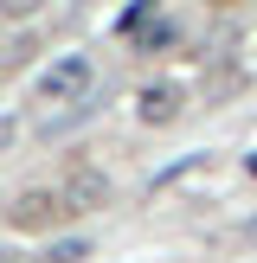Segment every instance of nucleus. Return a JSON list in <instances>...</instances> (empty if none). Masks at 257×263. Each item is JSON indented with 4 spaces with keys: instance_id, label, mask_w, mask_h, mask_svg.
I'll return each mask as SVG.
<instances>
[{
    "instance_id": "10",
    "label": "nucleus",
    "mask_w": 257,
    "mask_h": 263,
    "mask_svg": "<svg viewBox=\"0 0 257 263\" xmlns=\"http://www.w3.org/2000/svg\"><path fill=\"white\" fill-rule=\"evenodd\" d=\"M251 174H257V154H251Z\"/></svg>"
},
{
    "instance_id": "7",
    "label": "nucleus",
    "mask_w": 257,
    "mask_h": 263,
    "mask_svg": "<svg viewBox=\"0 0 257 263\" xmlns=\"http://www.w3.org/2000/svg\"><path fill=\"white\" fill-rule=\"evenodd\" d=\"M13 135H20V122H13V116H0V148H7Z\"/></svg>"
},
{
    "instance_id": "6",
    "label": "nucleus",
    "mask_w": 257,
    "mask_h": 263,
    "mask_svg": "<svg viewBox=\"0 0 257 263\" xmlns=\"http://www.w3.org/2000/svg\"><path fill=\"white\" fill-rule=\"evenodd\" d=\"M45 0H0V13H13V20H26V13H39Z\"/></svg>"
},
{
    "instance_id": "5",
    "label": "nucleus",
    "mask_w": 257,
    "mask_h": 263,
    "mask_svg": "<svg viewBox=\"0 0 257 263\" xmlns=\"http://www.w3.org/2000/svg\"><path fill=\"white\" fill-rule=\"evenodd\" d=\"M90 257V244L84 238H64V244H51V263H84Z\"/></svg>"
},
{
    "instance_id": "9",
    "label": "nucleus",
    "mask_w": 257,
    "mask_h": 263,
    "mask_svg": "<svg viewBox=\"0 0 257 263\" xmlns=\"http://www.w3.org/2000/svg\"><path fill=\"white\" fill-rule=\"evenodd\" d=\"M0 263H20V257H13V251H0Z\"/></svg>"
},
{
    "instance_id": "8",
    "label": "nucleus",
    "mask_w": 257,
    "mask_h": 263,
    "mask_svg": "<svg viewBox=\"0 0 257 263\" xmlns=\"http://www.w3.org/2000/svg\"><path fill=\"white\" fill-rule=\"evenodd\" d=\"M244 238H251V244H257V218H251V225H244Z\"/></svg>"
},
{
    "instance_id": "3",
    "label": "nucleus",
    "mask_w": 257,
    "mask_h": 263,
    "mask_svg": "<svg viewBox=\"0 0 257 263\" xmlns=\"http://www.w3.org/2000/svg\"><path fill=\"white\" fill-rule=\"evenodd\" d=\"M58 193H64V212H103V205L116 199L109 174H97V167H71V174L58 180Z\"/></svg>"
},
{
    "instance_id": "1",
    "label": "nucleus",
    "mask_w": 257,
    "mask_h": 263,
    "mask_svg": "<svg viewBox=\"0 0 257 263\" xmlns=\"http://www.w3.org/2000/svg\"><path fill=\"white\" fill-rule=\"evenodd\" d=\"M90 90H97V58H90V51H64L58 64L39 71L32 97H39V103H84Z\"/></svg>"
},
{
    "instance_id": "4",
    "label": "nucleus",
    "mask_w": 257,
    "mask_h": 263,
    "mask_svg": "<svg viewBox=\"0 0 257 263\" xmlns=\"http://www.w3.org/2000/svg\"><path fill=\"white\" fill-rule=\"evenodd\" d=\"M180 109H187V97H180L174 84H148V90L135 97V116H141L148 128H161V122H180Z\"/></svg>"
},
{
    "instance_id": "2",
    "label": "nucleus",
    "mask_w": 257,
    "mask_h": 263,
    "mask_svg": "<svg viewBox=\"0 0 257 263\" xmlns=\"http://www.w3.org/2000/svg\"><path fill=\"white\" fill-rule=\"evenodd\" d=\"M58 218H64V193L58 186H26V193H13V205H7L13 231H45V225H58Z\"/></svg>"
}]
</instances>
